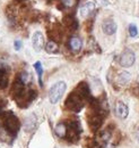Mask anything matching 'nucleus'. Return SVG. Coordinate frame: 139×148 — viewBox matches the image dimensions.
I'll use <instances>...</instances> for the list:
<instances>
[{
    "mask_svg": "<svg viewBox=\"0 0 139 148\" xmlns=\"http://www.w3.org/2000/svg\"><path fill=\"white\" fill-rule=\"evenodd\" d=\"M8 86V75L7 71L0 70V89H5Z\"/></svg>",
    "mask_w": 139,
    "mask_h": 148,
    "instance_id": "obj_18",
    "label": "nucleus"
},
{
    "mask_svg": "<svg viewBox=\"0 0 139 148\" xmlns=\"http://www.w3.org/2000/svg\"><path fill=\"white\" fill-rule=\"evenodd\" d=\"M136 60V56H135V53L131 51L130 49H127L124 50L121 54L120 58H119V63L122 67H130L134 65Z\"/></svg>",
    "mask_w": 139,
    "mask_h": 148,
    "instance_id": "obj_7",
    "label": "nucleus"
},
{
    "mask_svg": "<svg viewBox=\"0 0 139 148\" xmlns=\"http://www.w3.org/2000/svg\"><path fill=\"white\" fill-rule=\"evenodd\" d=\"M115 112H117V115L120 119H127V116L129 114V108L124 103L118 101L117 103V107H115Z\"/></svg>",
    "mask_w": 139,
    "mask_h": 148,
    "instance_id": "obj_14",
    "label": "nucleus"
},
{
    "mask_svg": "<svg viewBox=\"0 0 139 148\" xmlns=\"http://www.w3.org/2000/svg\"><path fill=\"white\" fill-rule=\"evenodd\" d=\"M130 79H131V76H130V74L128 73V72H121V73L119 74L117 81L120 84H127L130 81Z\"/></svg>",
    "mask_w": 139,
    "mask_h": 148,
    "instance_id": "obj_19",
    "label": "nucleus"
},
{
    "mask_svg": "<svg viewBox=\"0 0 139 148\" xmlns=\"http://www.w3.org/2000/svg\"><path fill=\"white\" fill-rule=\"evenodd\" d=\"M84 104H85V100L75 91L70 93L68 98L66 99V101H65L66 108L68 111L75 112V113H78V112L82 111V108L84 107Z\"/></svg>",
    "mask_w": 139,
    "mask_h": 148,
    "instance_id": "obj_2",
    "label": "nucleus"
},
{
    "mask_svg": "<svg viewBox=\"0 0 139 148\" xmlns=\"http://www.w3.org/2000/svg\"><path fill=\"white\" fill-rule=\"evenodd\" d=\"M67 89V84L63 82V81H59L57 83H54L50 91H49V98H50V101L52 104H57L60 98L63 96V93Z\"/></svg>",
    "mask_w": 139,
    "mask_h": 148,
    "instance_id": "obj_4",
    "label": "nucleus"
},
{
    "mask_svg": "<svg viewBox=\"0 0 139 148\" xmlns=\"http://www.w3.org/2000/svg\"><path fill=\"white\" fill-rule=\"evenodd\" d=\"M67 140L70 143H77L80 138V123L78 121H70L67 125Z\"/></svg>",
    "mask_w": 139,
    "mask_h": 148,
    "instance_id": "obj_6",
    "label": "nucleus"
},
{
    "mask_svg": "<svg viewBox=\"0 0 139 148\" xmlns=\"http://www.w3.org/2000/svg\"><path fill=\"white\" fill-rule=\"evenodd\" d=\"M34 70L37 73V79H38V84L42 87L43 86V81H42V73H43V69L40 62H36L34 64Z\"/></svg>",
    "mask_w": 139,
    "mask_h": 148,
    "instance_id": "obj_21",
    "label": "nucleus"
},
{
    "mask_svg": "<svg viewBox=\"0 0 139 148\" xmlns=\"http://www.w3.org/2000/svg\"><path fill=\"white\" fill-rule=\"evenodd\" d=\"M0 119L2 120L5 130L7 131L8 134H10V136L17 134L18 130L20 128V122L16 117V115H14L11 112H7V113L0 114Z\"/></svg>",
    "mask_w": 139,
    "mask_h": 148,
    "instance_id": "obj_1",
    "label": "nucleus"
},
{
    "mask_svg": "<svg viewBox=\"0 0 139 148\" xmlns=\"http://www.w3.org/2000/svg\"><path fill=\"white\" fill-rule=\"evenodd\" d=\"M25 86L23 84V82L20 81V79L19 77H16V80L14 81V83H13V87H11V90H10V93L13 95V97L16 99L18 98L22 93L24 92V90H25V88H24Z\"/></svg>",
    "mask_w": 139,
    "mask_h": 148,
    "instance_id": "obj_11",
    "label": "nucleus"
},
{
    "mask_svg": "<svg viewBox=\"0 0 139 148\" xmlns=\"http://www.w3.org/2000/svg\"><path fill=\"white\" fill-rule=\"evenodd\" d=\"M104 117L105 116L101 112L90 110L89 113H87V122H88V125L93 132H97L99 129L102 127Z\"/></svg>",
    "mask_w": 139,
    "mask_h": 148,
    "instance_id": "obj_3",
    "label": "nucleus"
},
{
    "mask_svg": "<svg viewBox=\"0 0 139 148\" xmlns=\"http://www.w3.org/2000/svg\"><path fill=\"white\" fill-rule=\"evenodd\" d=\"M14 47H15V49H16V50H19V49L22 48V42H20L19 40H16V41H15V43H14Z\"/></svg>",
    "mask_w": 139,
    "mask_h": 148,
    "instance_id": "obj_27",
    "label": "nucleus"
},
{
    "mask_svg": "<svg viewBox=\"0 0 139 148\" xmlns=\"http://www.w3.org/2000/svg\"><path fill=\"white\" fill-rule=\"evenodd\" d=\"M138 34V29H137V26L135 25V24H130L129 25V36L130 37H136Z\"/></svg>",
    "mask_w": 139,
    "mask_h": 148,
    "instance_id": "obj_24",
    "label": "nucleus"
},
{
    "mask_svg": "<svg viewBox=\"0 0 139 148\" xmlns=\"http://www.w3.org/2000/svg\"><path fill=\"white\" fill-rule=\"evenodd\" d=\"M18 77L20 79V81L23 82V84H24V86L30 84V83H31V81H32V76H31V74L28 73V72H26V71L22 72V73L18 75Z\"/></svg>",
    "mask_w": 139,
    "mask_h": 148,
    "instance_id": "obj_20",
    "label": "nucleus"
},
{
    "mask_svg": "<svg viewBox=\"0 0 139 148\" xmlns=\"http://www.w3.org/2000/svg\"><path fill=\"white\" fill-rule=\"evenodd\" d=\"M75 92H77L85 101L86 100H90L92 98H90V91H89V86L87 84L86 82H80L77 87H76V89L74 90Z\"/></svg>",
    "mask_w": 139,
    "mask_h": 148,
    "instance_id": "obj_8",
    "label": "nucleus"
},
{
    "mask_svg": "<svg viewBox=\"0 0 139 148\" xmlns=\"http://www.w3.org/2000/svg\"><path fill=\"white\" fill-rule=\"evenodd\" d=\"M101 148H114V145H111V144H107V143H106V145H104L103 147H101Z\"/></svg>",
    "mask_w": 139,
    "mask_h": 148,
    "instance_id": "obj_28",
    "label": "nucleus"
},
{
    "mask_svg": "<svg viewBox=\"0 0 139 148\" xmlns=\"http://www.w3.org/2000/svg\"><path fill=\"white\" fill-rule=\"evenodd\" d=\"M61 2H62V5H63L65 7L70 8V7H72V6L76 3V0H61Z\"/></svg>",
    "mask_w": 139,
    "mask_h": 148,
    "instance_id": "obj_25",
    "label": "nucleus"
},
{
    "mask_svg": "<svg viewBox=\"0 0 139 148\" xmlns=\"http://www.w3.org/2000/svg\"><path fill=\"white\" fill-rule=\"evenodd\" d=\"M55 133L58 137L60 138H66V134H67V125L65 123H59L57 127H55Z\"/></svg>",
    "mask_w": 139,
    "mask_h": 148,
    "instance_id": "obj_17",
    "label": "nucleus"
},
{
    "mask_svg": "<svg viewBox=\"0 0 139 148\" xmlns=\"http://www.w3.org/2000/svg\"><path fill=\"white\" fill-rule=\"evenodd\" d=\"M16 1H18V2H24L25 0H16Z\"/></svg>",
    "mask_w": 139,
    "mask_h": 148,
    "instance_id": "obj_30",
    "label": "nucleus"
},
{
    "mask_svg": "<svg viewBox=\"0 0 139 148\" xmlns=\"http://www.w3.org/2000/svg\"><path fill=\"white\" fill-rule=\"evenodd\" d=\"M45 49H47V51L48 53H57L58 51V45H57V42H54V41H49L48 43H47V46H45Z\"/></svg>",
    "mask_w": 139,
    "mask_h": 148,
    "instance_id": "obj_22",
    "label": "nucleus"
},
{
    "mask_svg": "<svg viewBox=\"0 0 139 148\" xmlns=\"http://www.w3.org/2000/svg\"><path fill=\"white\" fill-rule=\"evenodd\" d=\"M83 47V42L80 40V38L78 37H72L70 38L69 40V48L74 51V53H77L82 49Z\"/></svg>",
    "mask_w": 139,
    "mask_h": 148,
    "instance_id": "obj_15",
    "label": "nucleus"
},
{
    "mask_svg": "<svg viewBox=\"0 0 139 148\" xmlns=\"http://www.w3.org/2000/svg\"><path fill=\"white\" fill-rule=\"evenodd\" d=\"M136 138H137V140L139 141V128L137 129V131H136Z\"/></svg>",
    "mask_w": 139,
    "mask_h": 148,
    "instance_id": "obj_29",
    "label": "nucleus"
},
{
    "mask_svg": "<svg viewBox=\"0 0 139 148\" xmlns=\"http://www.w3.org/2000/svg\"><path fill=\"white\" fill-rule=\"evenodd\" d=\"M6 14H7V16H8L9 18L13 21V19L16 17V14H17V13H16V8H15L14 6H9V7L6 9Z\"/></svg>",
    "mask_w": 139,
    "mask_h": 148,
    "instance_id": "obj_23",
    "label": "nucleus"
},
{
    "mask_svg": "<svg viewBox=\"0 0 139 148\" xmlns=\"http://www.w3.org/2000/svg\"><path fill=\"white\" fill-rule=\"evenodd\" d=\"M102 30L105 34L113 36L117 32V24L113 19H105L102 24Z\"/></svg>",
    "mask_w": 139,
    "mask_h": 148,
    "instance_id": "obj_12",
    "label": "nucleus"
},
{
    "mask_svg": "<svg viewBox=\"0 0 139 148\" xmlns=\"http://www.w3.org/2000/svg\"><path fill=\"white\" fill-rule=\"evenodd\" d=\"M32 41H33V47H34V49L36 51H41L42 49H43V47H44V37H43V34L40 32V31H37V32H35L34 34H33V38H32Z\"/></svg>",
    "mask_w": 139,
    "mask_h": 148,
    "instance_id": "obj_13",
    "label": "nucleus"
},
{
    "mask_svg": "<svg viewBox=\"0 0 139 148\" xmlns=\"http://www.w3.org/2000/svg\"><path fill=\"white\" fill-rule=\"evenodd\" d=\"M95 10V2L93 0H88L86 2H84L82 6H80V15L83 17H88L89 15H92V13Z\"/></svg>",
    "mask_w": 139,
    "mask_h": 148,
    "instance_id": "obj_9",
    "label": "nucleus"
},
{
    "mask_svg": "<svg viewBox=\"0 0 139 148\" xmlns=\"http://www.w3.org/2000/svg\"><path fill=\"white\" fill-rule=\"evenodd\" d=\"M37 96V91L34 89H27L24 90V92L22 93L18 98H16V103H17L19 108H26L28 107V105L34 100Z\"/></svg>",
    "mask_w": 139,
    "mask_h": 148,
    "instance_id": "obj_5",
    "label": "nucleus"
},
{
    "mask_svg": "<svg viewBox=\"0 0 139 148\" xmlns=\"http://www.w3.org/2000/svg\"><path fill=\"white\" fill-rule=\"evenodd\" d=\"M62 23H63V25L69 30L70 32H75L78 29V21L76 19L75 16H72V15L65 16L63 19H62Z\"/></svg>",
    "mask_w": 139,
    "mask_h": 148,
    "instance_id": "obj_10",
    "label": "nucleus"
},
{
    "mask_svg": "<svg viewBox=\"0 0 139 148\" xmlns=\"http://www.w3.org/2000/svg\"><path fill=\"white\" fill-rule=\"evenodd\" d=\"M7 105V100L6 99H2V98H0V113L1 111L3 110V107Z\"/></svg>",
    "mask_w": 139,
    "mask_h": 148,
    "instance_id": "obj_26",
    "label": "nucleus"
},
{
    "mask_svg": "<svg viewBox=\"0 0 139 148\" xmlns=\"http://www.w3.org/2000/svg\"><path fill=\"white\" fill-rule=\"evenodd\" d=\"M36 123H37V121H36V117H35L34 115L28 116V117L25 120V130H26L27 132L33 131V130L36 128Z\"/></svg>",
    "mask_w": 139,
    "mask_h": 148,
    "instance_id": "obj_16",
    "label": "nucleus"
}]
</instances>
